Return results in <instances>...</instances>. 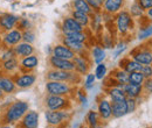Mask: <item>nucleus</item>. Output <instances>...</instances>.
Returning a JSON list of instances; mask_svg holds the SVG:
<instances>
[{
    "label": "nucleus",
    "mask_w": 152,
    "mask_h": 128,
    "mask_svg": "<svg viewBox=\"0 0 152 128\" xmlns=\"http://www.w3.org/2000/svg\"><path fill=\"white\" fill-rule=\"evenodd\" d=\"M1 124L15 126L22 116L29 111V103L26 100H13L12 103L1 104Z\"/></svg>",
    "instance_id": "f257e3e1"
},
{
    "label": "nucleus",
    "mask_w": 152,
    "mask_h": 128,
    "mask_svg": "<svg viewBox=\"0 0 152 128\" xmlns=\"http://www.w3.org/2000/svg\"><path fill=\"white\" fill-rule=\"evenodd\" d=\"M43 103H45L46 110L70 111V107H72V100H70V98L67 97V95H53V94H47V95L45 97Z\"/></svg>",
    "instance_id": "f03ea898"
},
{
    "label": "nucleus",
    "mask_w": 152,
    "mask_h": 128,
    "mask_svg": "<svg viewBox=\"0 0 152 128\" xmlns=\"http://www.w3.org/2000/svg\"><path fill=\"white\" fill-rule=\"evenodd\" d=\"M72 118V113L68 110L61 111H45V119L46 122L49 126H55V127H62L64 124H67Z\"/></svg>",
    "instance_id": "7ed1b4c3"
},
{
    "label": "nucleus",
    "mask_w": 152,
    "mask_h": 128,
    "mask_svg": "<svg viewBox=\"0 0 152 128\" xmlns=\"http://www.w3.org/2000/svg\"><path fill=\"white\" fill-rule=\"evenodd\" d=\"M45 89L47 94L53 95H67L69 97L73 91L75 90V86L67 82H54V80H47Z\"/></svg>",
    "instance_id": "20e7f679"
},
{
    "label": "nucleus",
    "mask_w": 152,
    "mask_h": 128,
    "mask_svg": "<svg viewBox=\"0 0 152 128\" xmlns=\"http://www.w3.org/2000/svg\"><path fill=\"white\" fill-rule=\"evenodd\" d=\"M115 23H116V29L119 34L125 35L130 32V29H132L133 27V18L131 14L129 13V11L126 9H122L121 12H118L116 14L115 18Z\"/></svg>",
    "instance_id": "39448f33"
},
{
    "label": "nucleus",
    "mask_w": 152,
    "mask_h": 128,
    "mask_svg": "<svg viewBox=\"0 0 152 128\" xmlns=\"http://www.w3.org/2000/svg\"><path fill=\"white\" fill-rule=\"evenodd\" d=\"M21 41H22V32L18 28H14L8 32H4L0 38V43L4 47V49L13 48Z\"/></svg>",
    "instance_id": "423d86ee"
},
{
    "label": "nucleus",
    "mask_w": 152,
    "mask_h": 128,
    "mask_svg": "<svg viewBox=\"0 0 152 128\" xmlns=\"http://www.w3.org/2000/svg\"><path fill=\"white\" fill-rule=\"evenodd\" d=\"M18 90L31 89L37 83V74L33 72H18L13 76Z\"/></svg>",
    "instance_id": "0eeeda50"
},
{
    "label": "nucleus",
    "mask_w": 152,
    "mask_h": 128,
    "mask_svg": "<svg viewBox=\"0 0 152 128\" xmlns=\"http://www.w3.org/2000/svg\"><path fill=\"white\" fill-rule=\"evenodd\" d=\"M74 65H75V72H77L81 76H84L89 72L90 68H91V58L90 56H88V53H83V54H77L73 59Z\"/></svg>",
    "instance_id": "6e6552de"
},
{
    "label": "nucleus",
    "mask_w": 152,
    "mask_h": 128,
    "mask_svg": "<svg viewBox=\"0 0 152 128\" xmlns=\"http://www.w3.org/2000/svg\"><path fill=\"white\" fill-rule=\"evenodd\" d=\"M130 55L132 57V59H134L142 65H151L152 64V50L148 48H143V47L134 48Z\"/></svg>",
    "instance_id": "1a4fd4ad"
},
{
    "label": "nucleus",
    "mask_w": 152,
    "mask_h": 128,
    "mask_svg": "<svg viewBox=\"0 0 152 128\" xmlns=\"http://www.w3.org/2000/svg\"><path fill=\"white\" fill-rule=\"evenodd\" d=\"M19 19H20L19 15H17L14 13H10V12L0 13V26H1L2 33L17 28L18 27Z\"/></svg>",
    "instance_id": "9d476101"
},
{
    "label": "nucleus",
    "mask_w": 152,
    "mask_h": 128,
    "mask_svg": "<svg viewBox=\"0 0 152 128\" xmlns=\"http://www.w3.org/2000/svg\"><path fill=\"white\" fill-rule=\"evenodd\" d=\"M40 115L39 112L34 110H29L17 124L18 128H39Z\"/></svg>",
    "instance_id": "9b49d317"
},
{
    "label": "nucleus",
    "mask_w": 152,
    "mask_h": 128,
    "mask_svg": "<svg viewBox=\"0 0 152 128\" xmlns=\"http://www.w3.org/2000/svg\"><path fill=\"white\" fill-rule=\"evenodd\" d=\"M83 30H86V28H83L72 15L62 19V22H61L62 35H67V34L75 33V32H83Z\"/></svg>",
    "instance_id": "f8f14e48"
},
{
    "label": "nucleus",
    "mask_w": 152,
    "mask_h": 128,
    "mask_svg": "<svg viewBox=\"0 0 152 128\" xmlns=\"http://www.w3.org/2000/svg\"><path fill=\"white\" fill-rule=\"evenodd\" d=\"M39 57L35 54L29 56H26L23 58L19 59V72H33L39 67Z\"/></svg>",
    "instance_id": "ddd939ff"
},
{
    "label": "nucleus",
    "mask_w": 152,
    "mask_h": 128,
    "mask_svg": "<svg viewBox=\"0 0 152 128\" xmlns=\"http://www.w3.org/2000/svg\"><path fill=\"white\" fill-rule=\"evenodd\" d=\"M49 65L52 69H55V70H63V71H74L75 70V65H74L73 61L57 58L55 56L49 57Z\"/></svg>",
    "instance_id": "4468645a"
},
{
    "label": "nucleus",
    "mask_w": 152,
    "mask_h": 128,
    "mask_svg": "<svg viewBox=\"0 0 152 128\" xmlns=\"http://www.w3.org/2000/svg\"><path fill=\"white\" fill-rule=\"evenodd\" d=\"M124 5L125 0H104L102 5V12L110 15H115L124 8Z\"/></svg>",
    "instance_id": "2eb2a0df"
},
{
    "label": "nucleus",
    "mask_w": 152,
    "mask_h": 128,
    "mask_svg": "<svg viewBox=\"0 0 152 128\" xmlns=\"http://www.w3.org/2000/svg\"><path fill=\"white\" fill-rule=\"evenodd\" d=\"M0 89L5 92L6 95H11V94H14L18 88L14 83V78L13 76H10V74H0Z\"/></svg>",
    "instance_id": "dca6fc26"
},
{
    "label": "nucleus",
    "mask_w": 152,
    "mask_h": 128,
    "mask_svg": "<svg viewBox=\"0 0 152 128\" xmlns=\"http://www.w3.org/2000/svg\"><path fill=\"white\" fill-rule=\"evenodd\" d=\"M97 112L99 114L101 120L103 121H108L113 118V112H111V101L105 99V98H101L97 103Z\"/></svg>",
    "instance_id": "f3484780"
},
{
    "label": "nucleus",
    "mask_w": 152,
    "mask_h": 128,
    "mask_svg": "<svg viewBox=\"0 0 152 128\" xmlns=\"http://www.w3.org/2000/svg\"><path fill=\"white\" fill-rule=\"evenodd\" d=\"M0 68H1V72L4 73V74L14 76L15 73L19 72V69H20L19 58H18V57H13V58H11V59L2 61Z\"/></svg>",
    "instance_id": "a211bd4d"
},
{
    "label": "nucleus",
    "mask_w": 152,
    "mask_h": 128,
    "mask_svg": "<svg viewBox=\"0 0 152 128\" xmlns=\"http://www.w3.org/2000/svg\"><path fill=\"white\" fill-rule=\"evenodd\" d=\"M52 56H55L57 58H63V59L73 61L74 57L76 56V54L73 50H70L68 47H66L63 43H58V44L53 47V49H52Z\"/></svg>",
    "instance_id": "6ab92c4d"
},
{
    "label": "nucleus",
    "mask_w": 152,
    "mask_h": 128,
    "mask_svg": "<svg viewBox=\"0 0 152 128\" xmlns=\"http://www.w3.org/2000/svg\"><path fill=\"white\" fill-rule=\"evenodd\" d=\"M13 51H14V55L15 57L18 58H23L26 56H29V55H33L35 53V48L33 44L31 43H27V42H23L21 41L20 43H18L17 46H14L13 48Z\"/></svg>",
    "instance_id": "aec40b11"
},
{
    "label": "nucleus",
    "mask_w": 152,
    "mask_h": 128,
    "mask_svg": "<svg viewBox=\"0 0 152 128\" xmlns=\"http://www.w3.org/2000/svg\"><path fill=\"white\" fill-rule=\"evenodd\" d=\"M61 43H63L66 47H68L70 50H73L76 55L77 54H83V53H88V46L84 42H78V41H74L70 38H67L62 35L61 38Z\"/></svg>",
    "instance_id": "412c9836"
},
{
    "label": "nucleus",
    "mask_w": 152,
    "mask_h": 128,
    "mask_svg": "<svg viewBox=\"0 0 152 128\" xmlns=\"http://www.w3.org/2000/svg\"><path fill=\"white\" fill-rule=\"evenodd\" d=\"M73 71H63V70H55L52 69L46 74L47 80H54V82H67L69 83L72 78Z\"/></svg>",
    "instance_id": "4be33fe9"
},
{
    "label": "nucleus",
    "mask_w": 152,
    "mask_h": 128,
    "mask_svg": "<svg viewBox=\"0 0 152 128\" xmlns=\"http://www.w3.org/2000/svg\"><path fill=\"white\" fill-rule=\"evenodd\" d=\"M142 64H139L138 62H136L132 58H123L119 61V69H123L124 71H126L128 73L131 72H140L142 70Z\"/></svg>",
    "instance_id": "5701e85b"
},
{
    "label": "nucleus",
    "mask_w": 152,
    "mask_h": 128,
    "mask_svg": "<svg viewBox=\"0 0 152 128\" xmlns=\"http://www.w3.org/2000/svg\"><path fill=\"white\" fill-rule=\"evenodd\" d=\"M123 91L125 93L126 98H133V99H137L142 95L143 93V85H134V84H130V83H126L123 85Z\"/></svg>",
    "instance_id": "b1692460"
},
{
    "label": "nucleus",
    "mask_w": 152,
    "mask_h": 128,
    "mask_svg": "<svg viewBox=\"0 0 152 128\" xmlns=\"http://www.w3.org/2000/svg\"><path fill=\"white\" fill-rule=\"evenodd\" d=\"M111 112H113V118L119 119L123 118L124 115L128 114V107L125 100L122 101H111Z\"/></svg>",
    "instance_id": "393cba45"
},
{
    "label": "nucleus",
    "mask_w": 152,
    "mask_h": 128,
    "mask_svg": "<svg viewBox=\"0 0 152 128\" xmlns=\"http://www.w3.org/2000/svg\"><path fill=\"white\" fill-rule=\"evenodd\" d=\"M90 58H91L93 63H95V64L103 63L104 59L107 58L105 50H104L101 46H94V47L90 49Z\"/></svg>",
    "instance_id": "a878e982"
},
{
    "label": "nucleus",
    "mask_w": 152,
    "mask_h": 128,
    "mask_svg": "<svg viewBox=\"0 0 152 128\" xmlns=\"http://www.w3.org/2000/svg\"><path fill=\"white\" fill-rule=\"evenodd\" d=\"M107 94L110 98V101H122L126 99V95L123 91V89L118 86H113L107 90Z\"/></svg>",
    "instance_id": "bb28decb"
},
{
    "label": "nucleus",
    "mask_w": 152,
    "mask_h": 128,
    "mask_svg": "<svg viewBox=\"0 0 152 128\" xmlns=\"http://www.w3.org/2000/svg\"><path fill=\"white\" fill-rule=\"evenodd\" d=\"M72 17L75 19L76 21L83 27V28H88L90 26L91 22V15L86 14L83 12H78V11H72Z\"/></svg>",
    "instance_id": "cd10ccee"
},
{
    "label": "nucleus",
    "mask_w": 152,
    "mask_h": 128,
    "mask_svg": "<svg viewBox=\"0 0 152 128\" xmlns=\"http://www.w3.org/2000/svg\"><path fill=\"white\" fill-rule=\"evenodd\" d=\"M72 7H73V11L83 12V13L89 14V15H91L94 13V11L90 8V6L88 5V2L86 0H73L72 1Z\"/></svg>",
    "instance_id": "c85d7f7f"
},
{
    "label": "nucleus",
    "mask_w": 152,
    "mask_h": 128,
    "mask_svg": "<svg viewBox=\"0 0 152 128\" xmlns=\"http://www.w3.org/2000/svg\"><path fill=\"white\" fill-rule=\"evenodd\" d=\"M101 122V118H99V114L98 112L95 111H89L86 115V124L87 126H89L90 128H94L95 126L99 125Z\"/></svg>",
    "instance_id": "c756f323"
},
{
    "label": "nucleus",
    "mask_w": 152,
    "mask_h": 128,
    "mask_svg": "<svg viewBox=\"0 0 152 128\" xmlns=\"http://www.w3.org/2000/svg\"><path fill=\"white\" fill-rule=\"evenodd\" d=\"M113 77H114L115 80H116L118 84H121V85L126 84L128 80H129V73L126 72V71H124L123 69H117V70H115L114 73H113Z\"/></svg>",
    "instance_id": "7c9ffc66"
},
{
    "label": "nucleus",
    "mask_w": 152,
    "mask_h": 128,
    "mask_svg": "<svg viewBox=\"0 0 152 128\" xmlns=\"http://www.w3.org/2000/svg\"><path fill=\"white\" fill-rule=\"evenodd\" d=\"M107 73H108V68H107V64L103 62V63H99V64H96L95 68V77L96 79L98 80H103L105 77H107Z\"/></svg>",
    "instance_id": "2f4dec72"
},
{
    "label": "nucleus",
    "mask_w": 152,
    "mask_h": 128,
    "mask_svg": "<svg viewBox=\"0 0 152 128\" xmlns=\"http://www.w3.org/2000/svg\"><path fill=\"white\" fill-rule=\"evenodd\" d=\"M67 38H70V40H74V41H78V42H87L88 41V34L86 33V30L83 32H75V33H70V34H67V35H63Z\"/></svg>",
    "instance_id": "473e14b6"
},
{
    "label": "nucleus",
    "mask_w": 152,
    "mask_h": 128,
    "mask_svg": "<svg viewBox=\"0 0 152 128\" xmlns=\"http://www.w3.org/2000/svg\"><path fill=\"white\" fill-rule=\"evenodd\" d=\"M145 80V77L142 72H131L129 73V80L128 83L134 84V85H143Z\"/></svg>",
    "instance_id": "72a5a7b5"
},
{
    "label": "nucleus",
    "mask_w": 152,
    "mask_h": 128,
    "mask_svg": "<svg viewBox=\"0 0 152 128\" xmlns=\"http://www.w3.org/2000/svg\"><path fill=\"white\" fill-rule=\"evenodd\" d=\"M129 13L131 14V17H132V18H143V15H144L145 11H144V9L139 6V4L136 1V2H133L132 5L130 6Z\"/></svg>",
    "instance_id": "f704fd0d"
},
{
    "label": "nucleus",
    "mask_w": 152,
    "mask_h": 128,
    "mask_svg": "<svg viewBox=\"0 0 152 128\" xmlns=\"http://www.w3.org/2000/svg\"><path fill=\"white\" fill-rule=\"evenodd\" d=\"M96 82V77L94 73L88 72L86 74V78H84V84H83V89L84 90H90L94 88Z\"/></svg>",
    "instance_id": "c9c22d12"
},
{
    "label": "nucleus",
    "mask_w": 152,
    "mask_h": 128,
    "mask_svg": "<svg viewBox=\"0 0 152 128\" xmlns=\"http://www.w3.org/2000/svg\"><path fill=\"white\" fill-rule=\"evenodd\" d=\"M37 40V35H35V32L32 30V29H28V30H23L22 32V41L23 42H27V43H31L33 44Z\"/></svg>",
    "instance_id": "e433bc0d"
},
{
    "label": "nucleus",
    "mask_w": 152,
    "mask_h": 128,
    "mask_svg": "<svg viewBox=\"0 0 152 128\" xmlns=\"http://www.w3.org/2000/svg\"><path fill=\"white\" fill-rule=\"evenodd\" d=\"M32 27H33V23H32V21H31L28 18H20L19 19V22H18V27H17V28L20 29L21 32L32 29Z\"/></svg>",
    "instance_id": "4c0bfd02"
},
{
    "label": "nucleus",
    "mask_w": 152,
    "mask_h": 128,
    "mask_svg": "<svg viewBox=\"0 0 152 128\" xmlns=\"http://www.w3.org/2000/svg\"><path fill=\"white\" fill-rule=\"evenodd\" d=\"M152 36V26L148 25L145 27H142L138 33V40H146Z\"/></svg>",
    "instance_id": "58836bf2"
},
{
    "label": "nucleus",
    "mask_w": 152,
    "mask_h": 128,
    "mask_svg": "<svg viewBox=\"0 0 152 128\" xmlns=\"http://www.w3.org/2000/svg\"><path fill=\"white\" fill-rule=\"evenodd\" d=\"M126 50V43L125 42H119L116 47H115L114 49V55H113V57L114 58H117V57H119V56L122 55L124 51Z\"/></svg>",
    "instance_id": "ea45409f"
},
{
    "label": "nucleus",
    "mask_w": 152,
    "mask_h": 128,
    "mask_svg": "<svg viewBox=\"0 0 152 128\" xmlns=\"http://www.w3.org/2000/svg\"><path fill=\"white\" fill-rule=\"evenodd\" d=\"M13 57H15V55H14V51H13V49H12V48L4 49V50H2V53H1V55H0V62H2V61H7V59H11V58H13Z\"/></svg>",
    "instance_id": "a19ab883"
},
{
    "label": "nucleus",
    "mask_w": 152,
    "mask_h": 128,
    "mask_svg": "<svg viewBox=\"0 0 152 128\" xmlns=\"http://www.w3.org/2000/svg\"><path fill=\"white\" fill-rule=\"evenodd\" d=\"M76 97H77L78 101L81 103V105L83 107H86L88 105V98H87V94H86V92L83 91V90H77L76 91Z\"/></svg>",
    "instance_id": "79ce46f5"
},
{
    "label": "nucleus",
    "mask_w": 152,
    "mask_h": 128,
    "mask_svg": "<svg viewBox=\"0 0 152 128\" xmlns=\"http://www.w3.org/2000/svg\"><path fill=\"white\" fill-rule=\"evenodd\" d=\"M125 103H126V107H128V113H133L134 111L137 110V99L126 98Z\"/></svg>",
    "instance_id": "37998d69"
},
{
    "label": "nucleus",
    "mask_w": 152,
    "mask_h": 128,
    "mask_svg": "<svg viewBox=\"0 0 152 128\" xmlns=\"http://www.w3.org/2000/svg\"><path fill=\"white\" fill-rule=\"evenodd\" d=\"M143 92H146L148 94L152 93V77L145 78V80L143 83Z\"/></svg>",
    "instance_id": "c03bdc74"
},
{
    "label": "nucleus",
    "mask_w": 152,
    "mask_h": 128,
    "mask_svg": "<svg viewBox=\"0 0 152 128\" xmlns=\"http://www.w3.org/2000/svg\"><path fill=\"white\" fill-rule=\"evenodd\" d=\"M88 2V5L90 6V8L94 11V13H97V12H102V5L98 4L95 0H86Z\"/></svg>",
    "instance_id": "a18cd8bd"
},
{
    "label": "nucleus",
    "mask_w": 152,
    "mask_h": 128,
    "mask_svg": "<svg viewBox=\"0 0 152 128\" xmlns=\"http://www.w3.org/2000/svg\"><path fill=\"white\" fill-rule=\"evenodd\" d=\"M140 72L144 74V77H145V78H150V77H152L151 65H143V67H142Z\"/></svg>",
    "instance_id": "49530a36"
},
{
    "label": "nucleus",
    "mask_w": 152,
    "mask_h": 128,
    "mask_svg": "<svg viewBox=\"0 0 152 128\" xmlns=\"http://www.w3.org/2000/svg\"><path fill=\"white\" fill-rule=\"evenodd\" d=\"M137 2L139 4V6H140L144 11H148L149 8H151L152 7L151 0H137Z\"/></svg>",
    "instance_id": "de8ad7c7"
},
{
    "label": "nucleus",
    "mask_w": 152,
    "mask_h": 128,
    "mask_svg": "<svg viewBox=\"0 0 152 128\" xmlns=\"http://www.w3.org/2000/svg\"><path fill=\"white\" fill-rule=\"evenodd\" d=\"M103 46H104L105 48H113V46H114L113 37H110V36L104 37V38H103Z\"/></svg>",
    "instance_id": "09e8293b"
},
{
    "label": "nucleus",
    "mask_w": 152,
    "mask_h": 128,
    "mask_svg": "<svg viewBox=\"0 0 152 128\" xmlns=\"http://www.w3.org/2000/svg\"><path fill=\"white\" fill-rule=\"evenodd\" d=\"M6 97H7V95L5 94V92L0 89V103H2V101L5 100V98H6Z\"/></svg>",
    "instance_id": "8fccbe9b"
},
{
    "label": "nucleus",
    "mask_w": 152,
    "mask_h": 128,
    "mask_svg": "<svg viewBox=\"0 0 152 128\" xmlns=\"http://www.w3.org/2000/svg\"><path fill=\"white\" fill-rule=\"evenodd\" d=\"M0 128H13V126L12 125H4V124H1Z\"/></svg>",
    "instance_id": "3c124183"
},
{
    "label": "nucleus",
    "mask_w": 152,
    "mask_h": 128,
    "mask_svg": "<svg viewBox=\"0 0 152 128\" xmlns=\"http://www.w3.org/2000/svg\"><path fill=\"white\" fill-rule=\"evenodd\" d=\"M146 14H148V17L152 18V7H151V8H149V9L146 11Z\"/></svg>",
    "instance_id": "603ef678"
},
{
    "label": "nucleus",
    "mask_w": 152,
    "mask_h": 128,
    "mask_svg": "<svg viewBox=\"0 0 152 128\" xmlns=\"http://www.w3.org/2000/svg\"><path fill=\"white\" fill-rule=\"evenodd\" d=\"M95 1H97V2L101 4V5H103V2H104V0H95Z\"/></svg>",
    "instance_id": "864d4df0"
},
{
    "label": "nucleus",
    "mask_w": 152,
    "mask_h": 128,
    "mask_svg": "<svg viewBox=\"0 0 152 128\" xmlns=\"http://www.w3.org/2000/svg\"><path fill=\"white\" fill-rule=\"evenodd\" d=\"M94 128H104V127H103V126H102V125L99 124V125H97V126H95Z\"/></svg>",
    "instance_id": "5fc2aeb1"
},
{
    "label": "nucleus",
    "mask_w": 152,
    "mask_h": 128,
    "mask_svg": "<svg viewBox=\"0 0 152 128\" xmlns=\"http://www.w3.org/2000/svg\"><path fill=\"white\" fill-rule=\"evenodd\" d=\"M47 128H61V127H55V126H48Z\"/></svg>",
    "instance_id": "6e6d98bb"
},
{
    "label": "nucleus",
    "mask_w": 152,
    "mask_h": 128,
    "mask_svg": "<svg viewBox=\"0 0 152 128\" xmlns=\"http://www.w3.org/2000/svg\"><path fill=\"white\" fill-rule=\"evenodd\" d=\"M0 125H1V107H0Z\"/></svg>",
    "instance_id": "4d7b16f0"
},
{
    "label": "nucleus",
    "mask_w": 152,
    "mask_h": 128,
    "mask_svg": "<svg viewBox=\"0 0 152 128\" xmlns=\"http://www.w3.org/2000/svg\"><path fill=\"white\" fill-rule=\"evenodd\" d=\"M1 34H2V30H1V26H0V38H1Z\"/></svg>",
    "instance_id": "13d9d810"
},
{
    "label": "nucleus",
    "mask_w": 152,
    "mask_h": 128,
    "mask_svg": "<svg viewBox=\"0 0 152 128\" xmlns=\"http://www.w3.org/2000/svg\"><path fill=\"white\" fill-rule=\"evenodd\" d=\"M81 128H90V127H89V126H87V125H86V126H82V127H81Z\"/></svg>",
    "instance_id": "bf43d9fd"
},
{
    "label": "nucleus",
    "mask_w": 152,
    "mask_h": 128,
    "mask_svg": "<svg viewBox=\"0 0 152 128\" xmlns=\"http://www.w3.org/2000/svg\"><path fill=\"white\" fill-rule=\"evenodd\" d=\"M6 1H14V0H6Z\"/></svg>",
    "instance_id": "052dcab7"
},
{
    "label": "nucleus",
    "mask_w": 152,
    "mask_h": 128,
    "mask_svg": "<svg viewBox=\"0 0 152 128\" xmlns=\"http://www.w3.org/2000/svg\"><path fill=\"white\" fill-rule=\"evenodd\" d=\"M151 68H152V64H151Z\"/></svg>",
    "instance_id": "680f3d73"
},
{
    "label": "nucleus",
    "mask_w": 152,
    "mask_h": 128,
    "mask_svg": "<svg viewBox=\"0 0 152 128\" xmlns=\"http://www.w3.org/2000/svg\"><path fill=\"white\" fill-rule=\"evenodd\" d=\"M151 128H152V126H151Z\"/></svg>",
    "instance_id": "e2e57ef3"
},
{
    "label": "nucleus",
    "mask_w": 152,
    "mask_h": 128,
    "mask_svg": "<svg viewBox=\"0 0 152 128\" xmlns=\"http://www.w3.org/2000/svg\"><path fill=\"white\" fill-rule=\"evenodd\" d=\"M151 1H152V0H151Z\"/></svg>",
    "instance_id": "0e129e2a"
}]
</instances>
